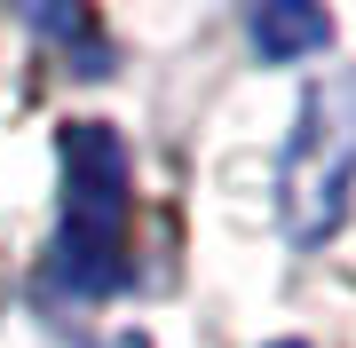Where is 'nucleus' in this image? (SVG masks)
I'll return each instance as SVG.
<instances>
[{
	"label": "nucleus",
	"instance_id": "2",
	"mask_svg": "<svg viewBox=\"0 0 356 348\" xmlns=\"http://www.w3.org/2000/svg\"><path fill=\"white\" fill-rule=\"evenodd\" d=\"M254 40H261L269 56L325 48V16H317V8H261V16H254Z\"/></svg>",
	"mask_w": 356,
	"mask_h": 348
},
{
	"label": "nucleus",
	"instance_id": "1",
	"mask_svg": "<svg viewBox=\"0 0 356 348\" xmlns=\"http://www.w3.org/2000/svg\"><path fill=\"white\" fill-rule=\"evenodd\" d=\"M64 285L72 293H103L119 285V254H127V151L111 127H72L64 135Z\"/></svg>",
	"mask_w": 356,
	"mask_h": 348
}]
</instances>
